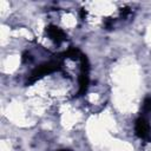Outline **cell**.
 Masks as SVG:
<instances>
[{
  "mask_svg": "<svg viewBox=\"0 0 151 151\" xmlns=\"http://www.w3.org/2000/svg\"><path fill=\"white\" fill-rule=\"evenodd\" d=\"M46 33H47V37L51 40H53L54 44H57V45H59V44H61L63 41L66 40L65 32L61 28L57 27V26H48L46 28Z\"/></svg>",
  "mask_w": 151,
  "mask_h": 151,
  "instance_id": "7a4b0ae2",
  "label": "cell"
},
{
  "mask_svg": "<svg viewBox=\"0 0 151 151\" xmlns=\"http://www.w3.org/2000/svg\"><path fill=\"white\" fill-rule=\"evenodd\" d=\"M143 113L151 114V98H146L143 103Z\"/></svg>",
  "mask_w": 151,
  "mask_h": 151,
  "instance_id": "3957f363",
  "label": "cell"
},
{
  "mask_svg": "<svg viewBox=\"0 0 151 151\" xmlns=\"http://www.w3.org/2000/svg\"><path fill=\"white\" fill-rule=\"evenodd\" d=\"M134 131L136 134L144 139V140H149L151 137V127L147 123V120L145 119V117H140L136 120V125H134Z\"/></svg>",
  "mask_w": 151,
  "mask_h": 151,
  "instance_id": "6da1fadb",
  "label": "cell"
},
{
  "mask_svg": "<svg viewBox=\"0 0 151 151\" xmlns=\"http://www.w3.org/2000/svg\"><path fill=\"white\" fill-rule=\"evenodd\" d=\"M60 151H70V150H60Z\"/></svg>",
  "mask_w": 151,
  "mask_h": 151,
  "instance_id": "277c9868",
  "label": "cell"
}]
</instances>
